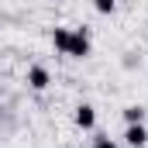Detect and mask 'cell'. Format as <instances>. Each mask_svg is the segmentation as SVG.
Segmentation results:
<instances>
[{
  "label": "cell",
  "instance_id": "1",
  "mask_svg": "<svg viewBox=\"0 0 148 148\" xmlns=\"http://www.w3.org/2000/svg\"><path fill=\"white\" fill-rule=\"evenodd\" d=\"M90 52H93L90 28H73L69 31V59H90Z\"/></svg>",
  "mask_w": 148,
  "mask_h": 148
},
{
  "label": "cell",
  "instance_id": "2",
  "mask_svg": "<svg viewBox=\"0 0 148 148\" xmlns=\"http://www.w3.org/2000/svg\"><path fill=\"white\" fill-rule=\"evenodd\" d=\"M24 79H28V86H31L35 93H45V90L52 86V73H48L45 66H28V76H24Z\"/></svg>",
  "mask_w": 148,
  "mask_h": 148
},
{
  "label": "cell",
  "instance_id": "3",
  "mask_svg": "<svg viewBox=\"0 0 148 148\" xmlns=\"http://www.w3.org/2000/svg\"><path fill=\"white\" fill-rule=\"evenodd\" d=\"M73 121H76V127L93 131V127H97V107H93V103H79L73 110Z\"/></svg>",
  "mask_w": 148,
  "mask_h": 148
},
{
  "label": "cell",
  "instance_id": "4",
  "mask_svg": "<svg viewBox=\"0 0 148 148\" xmlns=\"http://www.w3.org/2000/svg\"><path fill=\"white\" fill-rule=\"evenodd\" d=\"M124 145L127 148H145L148 145V127L145 124H127L124 127Z\"/></svg>",
  "mask_w": 148,
  "mask_h": 148
},
{
  "label": "cell",
  "instance_id": "5",
  "mask_svg": "<svg viewBox=\"0 0 148 148\" xmlns=\"http://www.w3.org/2000/svg\"><path fill=\"white\" fill-rule=\"evenodd\" d=\"M69 31H73V28H55V31H52V48H55L59 55H69Z\"/></svg>",
  "mask_w": 148,
  "mask_h": 148
},
{
  "label": "cell",
  "instance_id": "6",
  "mask_svg": "<svg viewBox=\"0 0 148 148\" xmlns=\"http://www.w3.org/2000/svg\"><path fill=\"white\" fill-rule=\"evenodd\" d=\"M124 121H127V124H145V107H141V103L124 107Z\"/></svg>",
  "mask_w": 148,
  "mask_h": 148
},
{
  "label": "cell",
  "instance_id": "7",
  "mask_svg": "<svg viewBox=\"0 0 148 148\" xmlns=\"http://www.w3.org/2000/svg\"><path fill=\"white\" fill-rule=\"evenodd\" d=\"M93 10L107 17V14H114V10H117V0H93Z\"/></svg>",
  "mask_w": 148,
  "mask_h": 148
},
{
  "label": "cell",
  "instance_id": "8",
  "mask_svg": "<svg viewBox=\"0 0 148 148\" xmlns=\"http://www.w3.org/2000/svg\"><path fill=\"white\" fill-rule=\"evenodd\" d=\"M90 148H117V141H110L107 134H97V141H93Z\"/></svg>",
  "mask_w": 148,
  "mask_h": 148
}]
</instances>
